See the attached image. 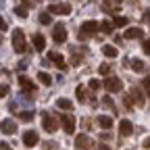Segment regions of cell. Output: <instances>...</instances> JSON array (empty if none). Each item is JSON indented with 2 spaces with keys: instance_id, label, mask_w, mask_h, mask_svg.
I'll list each match as a JSON object with an SVG mask.
<instances>
[{
  "instance_id": "cell-34",
  "label": "cell",
  "mask_w": 150,
  "mask_h": 150,
  "mask_svg": "<svg viewBox=\"0 0 150 150\" xmlns=\"http://www.w3.org/2000/svg\"><path fill=\"white\" fill-rule=\"evenodd\" d=\"M98 71H100V75H108V73H110V67H108L106 63H102V65L98 67Z\"/></svg>"
},
{
  "instance_id": "cell-28",
  "label": "cell",
  "mask_w": 150,
  "mask_h": 150,
  "mask_svg": "<svg viewBox=\"0 0 150 150\" xmlns=\"http://www.w3.org/2000/svg\"><path fill=\"white\" fill-rule=\"evenodd\" d=\"M75 94H77V100H79V102H86V88H83V86H77Z\"/></svg>"
},
{
  "instance_id": "cell-4",
  "label": "cell",
  "mask_w": 150,
  "mask_h": 150,
  "mask_svg": "<svg viewBox=\"0 0 150 150\" xmlns=\"http://www.w3.org/2000/svg\"><path fill=\"white\" fill-rule=\"evenodd\" d=\"M102 86L106 88L108 94H117V92L123 90V81H121L119 77H106V79L102 81Z\"/></svg>"
},
{
  "instance_id": "cell-18",
  "label": "cell",
  "mask_w": 150,
  "mask_h": 150,
  "mask_svg": "<svg viewBox=\"0 0 150 150\" xmlns=\"http://www.w3.org/2000/svg\"><path fill=\"white\" fill-rule=\"evenodd\" d=\"M98 125H100L102 129H110V127H112V119H110L108 115H100V117H98Z\"/></svg>"
},
{
  "instance_id": "cell-2",
  "label": "cell",
  "mask_w": 150,
  "mask_h": 150,
  "mask_svg": "<svg viewBox=\"0 0 150 150\" xmlns=\"http://www.w3.org/2000/svg\"><path fill=\"white\" fill-rule=\"evenodd\" d=\"M13 48L17 52H27V42H25V33L23 29H13Z\"/></svg>"
},
{
  "instance_id": "cell-12",
  "label": "cell",
  "mask_w": 150,
  "mask_h": 150,
  "mask_svg": "<svg viewBox=\"0 0 150 150\" xmlns=\"http://www.w3.org/2000/svg\"><path fill=\"white\" fill-rule=\"evenodd\" d=\"M31 44H33V48H35L38 52H42V50L46 48V38H44L42 33H33V35H31Z\"/></svg>"
},
{
  "instance_id": "cell-35",
  "label": "cell",
  "mask_w": 150,
  "mask_h": 150,
  "mask_svg": "<svg viewBox=\"0 0 150 150\" xmlns=\"http://www.w3.org/2000/svg\"><path fill=\"white\" fill-rule=\"evenodd\" d=\"M100 86H102V83H100L98 79H92V81H90V90H94V92L100 90Z\"/></svg>"
},
{
  "instance_id": "cell-42",
  "label": "cell",
  "mask_w": 150,
  "mask_h": 150,
  "mask_svg": "<svg viewBox=\"0 0 150 150\" xmlns=\"http://www.w3.org/2000/svg\"><path fill=\"white\" fill-rule=\"evenodd\" d=\"M23 69H27V61H21V63H19V71H23Z\"/></svg>"
},
{
  "instance_id": "cell-17",
  "label": "cell",
  "mask_w": 150,
  "mask_h": 150,
  "mask_svg": "<svg viewBox=\"0 0 150 150\" xmlns=\"http://www.w3.org/2000/svg\"><path fill=\"white\" fill-rule=\"evenodd\" d=\"M129 96H131V100H134V104H138V106H142V104H144V94H140V90H138V88L131 90Z\"/></svg>"
},
{
  "instance_id": "cell-15",
  "label": "cell",
  "mask_w": 150,
  "mask_h": 150,
  "mask_svg": "<svg viewBox=\"0 0 150 150\" xmlns=\"http://www.w3.org/2000/svg\"><path fill=\"white\" fill-rule=\"evenodd\" d=\"M136 38H142V27H129V29H125V40H136Z\"/></svg>"
},
{
  "instance_id": "cell-24",
  "label": "cell",
  "mask_w": 150,
  "mask_h": 150,
  "mask_svg": "<svg viewBox=\"0 0 150 150\" xmlns=\"http://www.w3.org/2000/svg\"><path fill=\"white\" fill-rule=\"evenodd\" d=\"M112 27H115V25H112V21H108V19L100 23V31L102 33H112Z\"/></svg>"
},
{
  "instance_id": "cell-26",
  "label": "cell",
  "mask_w": 150,
  "mask_h": 150,
  "mask_svg": "<svg viewBox=\"0 0 150 150\" xmlns=\"http://www.w3.org/2000/svg\"><path fill=\"white\" fill-rule=\"evenodd\" d=\"M15 15H17V17H21V19H27L29 11H27L25 6H15Z\"/></svg>"
},
{
  "instance_id": "cell-8",
  "label": "cell",
  "mask_w": 150,
  "mask_h": 150,
  "mask_svg": "<svg viewBox=\"0 0 150 150\" xmlns=\"http://www.w3.org/2000/svg\"><path fill=\"white\" fill-rule=\"evenodd\" d=\"M48 13L50 15H69L71 13V4H50L48 6Z\"/></svg>"
},
{
  "instance_id": "cell-43",
  "label": "cell",
  "mask_w": 150,
  "mask_h": 150,
  "mask_svg": "<svg viewBox=\"0 0 150 150\" xmlns=\"http://www.w3.org/2000/svg\"><path fill=\"white\" fill-rule=\"evenodd\" d=\"M100 138H102V140H110V134H106V129H104V131H102V136H100Z\"/></svg>"
},
{
  "instance_id": "cell-32",
  "label": "cell",
  "mask_w": 150,
  "mask_h": 150,
  "mask_svg": "<svg viewBox=\"0 0 150 150\" xmlns=\"http://www.w3.org/2000/svg\"><path fill=\"white\" fill-rule=\"evenodd\" d=\"M8 94H11V88L6 83H0V98H6Z\"/></svg>"
},
{
  "instance_id": "cell-3",
  "label": "cell",
  "mask_w": 150,
  "mask_h": 150,
  "mask_svg": "<svg viewBox=\"0 0 150 150\" xmlns=\"http://www.w3.org/2000/svg\"><path fill=\"white\" fill-rule=\"evenodd\" d=\"M42 127L48 131V134H54L56 129H59V119H56L54 115H50L48 110L42 112Z\"/></svg>"
},
{
  "instance_id": "cell-22",
  "label": "cell",
  "mask_w": 150,
  "mask_h": 150,
  "mask_svg": "<svg viewBox=\"0 0 150 150\" xmlns=\"http://www.w3.org/2000/svg\"><path fill=\"white\" fill-rule=\"evenodd\" d=\"M131 69H134L136 73H142V71H144V61H140V59H131Z\"/></svg>"
},
{
  "instance_id": "cell-5",
  "label": "cell",
  "mask_w": 150,
  "mask_h": 150,
  "mask_svg": "<svg viewBox=\"0 0 150 150\" xmlns=\"http://www.w3.org/2000/svg\"><path fill=\"white\" fill-rule=\"evenodd\" d=\"M61 123H63L65 134H69V136L75 134V119H73V115H69V112H63V115H61Z\"/></svg>"
},
{
  "instance_id": "cell-14",
  "label": "cell",
  "mask_w": 150,
  "mask_h": 150,
  "mask_svg": "<svg viewBox=\"0 0 150 150\" xmlns=\"http://www.w3.org/2000/svg\"><path fill=\"white\" fill-rule=\"evenodd\" d=\"M119 134H121L123 138H127V136H131V134H134V125H131V121L123 119V121L119 123Z\"/></svg>"
},
{
  "instance_id": "cell-36",
  "label": "cell",
  "mask_w": 150,
  "mask_h": 150,
  "mask_svg": "<svg viewBox=\"0 0 150 150\" xmlns=\"http://www.w3.org/2000/svg\"><path fill=\"white\" fill-rule=\"evenodd\" d=\"M142 50L146 54H150V40H142Z\"/></svg>"
},
{
  "instance_id": "cell-40",
  "label": "cell",
  "mask_w": 150,
  "mask_h": 150,
  "mask_svg": "<svg viewBox=\"0 0 150 150\" xmlns=\"http://www.w3.org/2000/svg\"><path fill=\"white\" fill-rule=\"evenodd\" d=\"M81 125H83V129H90V125H92V121H90V119L86 117V119L81 121Z\"/></svg>"
},
{
  "instance_id": "cell-23",
  "label": "cell",
  "mask_w": 150,
  "mask_h": 150,
  "mask_svg": "<svg viewBox=\"0 0 150 150\" xmlns=\"http://www.w3.org/2000/svg\"><path fill=\"white\" fill-rule=\"evenodd\" d=\"M56 106L63 108V110H69V108L73 106V102H71V100H67V98H59V100H56Z\"/></svg>"
},
{
  "instance_id": "cell-16",
  "label": "cell",
  "mask_w": 150,
  "mask_h": 150,
  "mask_svg": "<svg viewBox=\"0 0 150 150\" xmlns=\"http://www.w3.org/2000/svg\"><path fill=\"white\" fill-rule=\"evenodd\" d=\"M17 79H19V86H21L23 90H27V92H35V86H33V83L25 77V75H19Z\"/></svg>"
},
{
  "instance_id": "cell-45",
  "label": "cell",
  "mask_w": 150,
  "mask_h": 150,
  "mask_svg": "<svg viewBox=\"0 0 150 150\" xmlns=\"http://www.w3.org/2000/svg\"><path fill=\"white\" fill-rule=\"evenodd\" d=\"M144 148H148V150H150V138H146V140H144Z\"/></svg>"
},
{
  "instance_id": "cell-21",
  "label": "cell",
  "mask_w": 150,
  "mask_h": 150,
  "mask_svg": "<svg viewBox=\"0 0 150 150\" xmlns=\"http://www.w3.org/2000/svg\"><path fill=\"white\" fill-rule=\"evenodd\" d=\"M129 23V19L127 17H121V15H117L115 19H112V25H115V27H125Z\"/></svg>"
},
{
  "instance_id": "cell-27",
  "label": "cell",
  "mask_w": 150,
  "mask_h": 150,
  "mask_svg": "<svg viewBox=\"0 0 150 150\" xmlns=\"http://www.w3.org/2000/svg\"><path fill=\"white\" fill-rule=\"evenodd\" d=\"M50 21H52V15L50 13H40V23L42 25H50Z\"/></svg>"
},
{
  "instance_id": "cell-41",
  "label": "cell",
  "mask_w": 150,
  "mask_h": 150,
  "mask_svg": "<svg viewBox=\"0 0 150 150\" xmlns=\"http://www.w3.org/2000/svg\"><path fill=\"white\" fill-rule=\"evenodd\" d=\"M42 148H44V150H52V148H54V142H44Z\"/></svg>"
},
{
  "instance_id": "cell-30",
  "label": "cell",
  "mask_w": 150,
  "mask_h": 150,
  "mask_svg": "<svg viewBox=\"0 0 150 150\" xmlns=\"http://www.w3.org/2000/svg\"><path fill=\"white\" fill-rule=\"evenodd\" d=\"M19 119H23V121H31L33 119V112L31 110H21V112H17Z\"/></svg>"
},
{
  "instance_id": "cell-33",
  "label": "cell",
  "mask_w": 150,
  "mask_h": 150,
  "mask_svg": "<svg viewBox=\"0 0 150 150\" xmlns=\"http://www.w3.org/2000/svg\"><path fill=\"white\" fill-rule=\"evenodd\" d=\"M142 88L146 90V94H148V98H150V77H144V79H142Z\"/></svg>"
},
{
  "instance_id": "cell-9",
  "label": "cell",
  "mask_w": 150,
  "mask_h": 150,
  "mask_svg": "<svg viewBox=\"0 0 150 150\" xmlns=\"http://www.w3.org/2000/svg\"><path fill=\"white\" fill-rule=\"evenodd\" d=\"M75 146H77L79 150H92V146H94V142L88 138V136H83V134H79L77 138H75Z\"/></svg>"
},
{
  "instance_id": "cell-6",
  "label": "cell",
  "mask_w": 150,
  "mask_h": 150,
  "mask_svg": "<svg viewBox=\"0 0 150 150\" xmlns=\"http://www.w3.org/2000/svg\"><path fill=\"white\" fill-rule=\"evenodd\" d=\"M52 40L56 42V44H63V42H67V29H65V25H54L52 27Z\"/></svg>"
},
{
  "instance_id": "cell-31",
  "label": "cell",
  "mask_w": 150,
  "mask_h": 150,
  "mask_svg": "<svg viewBox=\"0 0 150 150\" xmlns=\"http://www.w3.org/2000/svg\"><path fill=\"white\" fill-rule=\"evenodd\" d=\"M123 106H125V110H131V106H134V100H131L129 94H125V96H123Z\"/></svg>"
},
{
  "instance_id": "cell-20",
  "label": "cell",
  "mask_w": 150,
  "mask_h": 150,
  "mask_svg": "<svg viewBox=\"0 0 150 150\" xmlns=\"http://www.w3.org/2000/svg\"><path fill=\"white\" fill-rule=\"evenodd\" d=\"M102 54L108 56V59H115V56L119 54V50H117L115 46H108V44H106V46H102Z\"/></svg>"
},
{
  "instance_id": "cell-38",
  "label": "cell",
  "mask_w": 150,
  "mask_h": 150,
  "mask_svg": "<svg viewBox=\"0 0 150 150\" xmlns=\"http://www.w3.org/2000/svg\"><path fill=\"white\" fill-rule=\"evenodd\" d=\"M8 29V25H6V21H4V19L2 17H0V31H6Z\"/></svg>"
},
{
  "instance_id": "cell-46",
  "label": "cell",
  "mask_w": 150,
  "mask_h": 150,
  "mask_svg": "<svg viewBox=\"0 0 150 150\" xmlns=\"http://www.w3.org/2000/svg\"><path fill=\"white\" fill-rule=\"evenodd\" d=\"M0 46H2V35H0Z\"/></svg>"
},
{
  "instance_id": "cell-1",
  "label": "cell",
  "mask_w": 150,
  "mask_h": 150,
  "mask_svg": "<svg viewBox=\"0 0 150 150\" xmlns=\"http://www.w3.org/2000/svg\"><path fill=\"white\" fill-rule=\"evenodd\" d=\"M98 29H100V23H96V21H83V25H81V29H79L77 38H79L81 42H86L88 38H92Z\"/></svg>"
},
{
  "instance_id": "cell-10",
  "label": "cell",
  "mask_w": 150,
  "mask_h": 150,
  "mask_svg": "<svg viewBox=\"0 0 150 150\" xmlns=\"http://www.w3.org/2000/svg\"><path fill=\"white\" fill-rule=\"evenodd\" d=\"M23 144H25L27 148H33V146L40 144V138H38L35 131H25V134H23Z\"/></svg>"
},
{
  "instance_id": "cell-11",
  "label": "cell",
  "mask_w": 150,
  "mask_h": 150,
  "mask_svg": "<svg viewBox=\"0 0 150 150\" xmlns=\"http://www.w3.org/2000/svg\"><path fill=\"white\" fill-rule=\"evenodd\" d=\"M0 131H2V134H6V136H13L15 131H17V123H15V121H11V119L0 121Z\"/></svg>"
},
{
  "instance_id": "cell-7",
  "label": "cell",
  "mask_w": 150,
  "mask_h": 150,
  "mask_svg": "<svg viewBox=\"0 0 150 150\" xmlns=\"http://www.w3.org/2000/svg\"><path fill=\"white\" fill-rule=\"evenodd\" d=\"M48 61H50V63H52L56 69H61V71H63V69H67L65 56H63L61 52H54V50H52V52H48Z\"/></svg>"
},
{
  "instance_id": "cell-25",
  "label": "cell",
  "mask_w": 150,
  "mask_h": 150,
  "mask_svg": "<svg viewBox=\"0 0 150 150\" xmlns=\"http://www.w3.org/2000/svg\"><path fill=\"white\" fill-rule=\"evenodd\" d=\"M102 104H104L108 110H112V112H119V110L115 108V102H112V98H110V96H104V98H102Z\"/></svg>"
},
{
  "instance_id": "cell-13",
  "label": "cell",
  "mask_w": 150,
  "mask_h": 150,
  "mask_svg": "<svg viewBox=\"0 0 150 150\" xmlns=\"http://www.w3.org/2000/svg\"><path fill=\"white\" fill-rule=\"evenodd\" d=\"M123 0H104V13H110V15H117L119 13V6L117 4H121Z\"/></svg>"
},
{
  "instance_id": "cell-44",
  "label": "cell",
  "mask_w": 150,
  "mask_h": 150,
  "mask_svg": "<svg viewBox=\"0 0 150 150\" xmlns=\"http://www.w3.org/2000/svg\"><path fill=\"white\" fill-rule=\"evenodd\" d=\"M0 148H2V150H13V148H11V146H6L4 142H0Z\"/></svg>"
},
{
  "instance_id": "cell-19",
  "label": "cell",
  "mask_w": 150,
  "mask_h": 150,
  "mask_svg": "<svg viewBox=\"0 0 150 150\" xmlns=\"http://www.w3.org/2000/svg\"><path fill=\"white\" fill-rule=\"evenodd\" d=\"M38 81H40L42 86H52V77H50L46 71H40V73H38Z\"/></svg>"
},
{
  "instance_id": "cell-39",
  "label": "cell",
  "mask_w": 150,
  "mask_h": 150,
  "mask_svg": "<svg viewBox=\"0 0 150 150\" xmlns=\"http://www.w3.org/2000/svg\"><path fill=\"white\" fill-rule=\"evenodd\" d=\"M94 150H110V146H108V144H98Z\"/></svg>"
},
{
  "instance_id": "cell-37",
  "label": "cell",
  "mask_w": 150,
  "mask_h": 150,
  "mask_svg": "<svg viewBox=\"0 0 150 150\" xmlns=\"http://www.w3.org/2000/svg\"><path fill=\"white\" fill-rule=\"evenodd\" d=\"M142 21H144L146 25H150V11H144V15H142Z\"/></svg>"
},
{
  "instance_id": "cell-29",
  "label": "cell",
  "mask_w": 150,
  "mask_h": 150,
  "mask_svg": "<svg viewBox=\"0 0 150 150\" xmlns=\"http://www.w3.org/2000/svg\"><path fill=\"white\" fill-rule=\"evenodd\" d=\"M71 65H73V67L81 65V54H79V52H75V50H73V54H71Z\"/></svg>"
}]
</instances>
